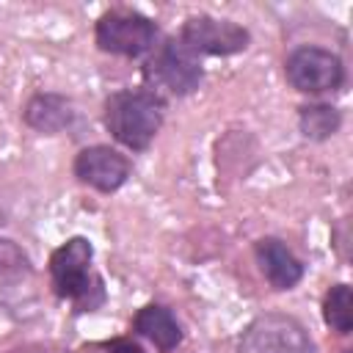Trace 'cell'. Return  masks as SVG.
<instances>
[{
	"mask_svg": "<svg viewBox=\"0 0 353 353\" xmlns=\"http://www.w3.org/2000/svg\"><path fill=\"white\" fill-rule=\"evenodd\" d=\"M165 102L149 88H124L105 99V127L127 149H146L163 124Z\"/></svg>",
	"mask_w": 353,
	"mask_h": 353,
	"instance_id": "cell-1",
	"label": "cell"
},
{
	"mask_svg": "<svg viewBox=\"0 0 353 353\" xmlns=\"http://www.w3.org/2000/svg\"><path fill=\"white\" fill-rule=\"evenodd\" d=\"M201 77H204V69L199 63V55L190 52L182 44V39H165L149 52L143 63V80L149 91H154L157 97L160 94L185 97L199 88Z\"/></svg>",
	"mask_w": 353,
	"mask_h": 353,
	"instance_id": "cell-2",
	"label": "cell"
},
{
	"mask_svg": "<svg viewBox=\"0 0 353 353\" xmlns=\"http://www.w3.org/2000/svg\"><path fill=\"white\" fill-rule=\"evenodd\" d=\"M154 41H157V25L138 11L113 8L97 19V44L105 52L138 58L143 52H152Z\"/></svg>",
	"mask_w": 353,
	"mask_h": 353,
	"instance_id": "cell-3",
	"label": "cell"
},
{
	"mask_svg": "<svg viewBox=\"0 0 353 353\" xmlns=\"http://www.w3.org/2000/svg\"><path fill=\"white\" fill-rule=\"evenodd\" d=\"M237 353H317L306 328L290 314H262L240 336Z\"/></svg>",
	"mask_w": 353,
	"mask_h": 353,
	"instance_id": "cell-4",
	"label": "cell"
},
{
	"mask_svg": "<svg viewBox=\"0 0 353 353\" xmlns=\"http://www.w3.org/2000/svg\"><path fill=\"white\" fill-rule=\"evenodd\" d=\"M287 80L295 91L303 94H323L336 91L345 83V66L339 55L323 47H298L287 55L284 63Z\"/></svg>",
	"mask_w": 353,
	"mask_h": 353,
	"instance_id": "cell-5",
	"label": "cell"
},
{
	"mask_svg": "<svg viewBox=\"0 0 353 353\" xmlns=\"http://www.w3.org/2000/svg\"><path fill=\"white\" fill-rule=\"evenodd\" d=\"M91 256L94 248L85 237H69L61 248L52 251L50 256V276H52V287L61 298L77 301L80 306H85V298L94 287H91Z\"/></svg>",
	"mask_w": 353,
	"mask_h": 353,
	"instance_id": "cell-6",
	"label": "cell"
},
{
	"mask_svg": "<svg viewBox=\"0 0 353 353\" xmlns=\"http://www.w3.org/2000/svg\"><path fill=\"white\" fill-rule=\"evenodd\" d=\"M182 44L196 55H234L248 47V30L229 19H215L207 14L190 17L182 25Z\"/></svg>",
	"mask_w": 353,
	"mask_h": 353,
	"instance_id": "cell-7",
	"label": "cell"
},
{
	"mask_svg": "<svg viewBox=\"0 0 353 353\" xmlns=\"http://www.w3.org/2000/svg\"><path fill=\"white\" fill-rule=\"evenodd\" d=\"M74 174L80 182L102 193H113L127 182L130 160L110 146H88L74 157Z\"/></svg>",
	"mask_w": 353,
	"mask_h": 353,
	"instance_id": "cell-8",
	"label": "cell"
},
{
	"mask_svg": "<svg viewBox=\"0 0 353 353\" xmlns=\"http://www.w3.org/2000/svg\"><path fill=\"white\" fill-rule=\"evenodd\" d=\"M254 254H256V262H259V270L265 273V279L270 281V287L276 290H290L301 281L303 276V265L298 262V256L276 237H262L256 245H254Z\"/></svg>",
	"mask_w": 353,
	"mask_h": 353,
	"instance_id": "cell-9",
	"label": "cell"
},
{
	"mask_svg": "<svg viewBox=\"0 0 353 353\" xmlns=\"http://www.w3.org/2000/svg\"><path fill=\"white\" fill-rule=\"evenodd\" d=\"M22 116H25V124L33 127L36 132L55 135V132H61V130H66L72 124L74 108H72V102L63 94L47 91V94L30 97L25 110H22Z\"/></svg>",
	"mask_w": 353,
	"mask_h": 353,
	"instance_id": "cell-10",
	"label": "cell"
},
{
	"mask_svg": "<svg viewBox=\"0 0 353 353\" xmlns=\"http://www.w3.org/2000/svg\"><path fill=\"white\" fill-rule=\"evenodd\" d=\"M132 328H135L141 336H146L149 342H154L163 353L174 350V347L182 342V328H179L176 317H174L165 306H160V303L143 306V309L135 314Z\"/></svg>",
	"mask_w": 353,
	"mask_h": 353,
	"instance_id": "cell-11",
	"label": "cell"
},
{
	"mask_svg": "<svg viewBox=\"0 0 353 353\" xmlns=\"http://www.w3.org/2000/svg\"><path fill=\"white\" fill-rule=\"evenodd\" d=\"M298 124H301V132L312 141H325L331 138L339 124H342V113L334 108V105H323V102H314V105H303L301 113H298Z\"/></svg>",
	"mask_w": 353,
	"mask_h": 353,
	"instance_id": "cell-12",
	"label": "cell"
},
{
	"mask_svg": "<svg viewBox=\"0 0 353 353\" xmlns=\"http://www.w3.org/2000/svg\"><path fill=\"white\" fill-rule=\"evenodd\" d=\"M323 320L339 331V334H350L353 328V292L347 284H334L323 301Z\"/></svg>",
	"mask_w": 353,
	"mask_h": 353,
	"instance_id": "cell-13",
	"label": "cell"
},
{
	"mask_svg": "<svg viewBox=\"0 0 353 353\" xmlns=\"http://www.w3.org/2000/svg\"><path fill=\"white\" fill-rule=\"evenodd\" d=\"M28 270H30L28 254L17 243H11V240H0V281L19 279Z\"/></svg>",
	"mask_w": 353,
	"mask_h": 353,
	"instance_id": "cell-14",
	"label": "cell"
},
{
	"mask_svg": "<svg viewBox=\"0 0 353 353\" xmlns=\"http://www.w3.org/2000/svg\"><path fill=\"white\" fill-rule=\"evenodd\" d=\"M108 353H143V350H141V345H135L130 339H113L108 345Z\"/></svg>",
	"mask_w": 353,
	"mask_h": 353,
	"instance_id": "cell-15",
	"label": "cell"
},
{
	"mask_svg": "<svg viewBox=\"0 0 353 353\" xmlns=\"http://www.w3.org/2000/svg\"><path fill=\"white\" fill-rule=\"evenodd\" d=\"M345 353H353V350H345Z\"/></svg>",
	"mask_w": 353,
	"mask_h": 353,
	"instance_id": "cell-16",
	"label": "cell"
}]
</instances>
